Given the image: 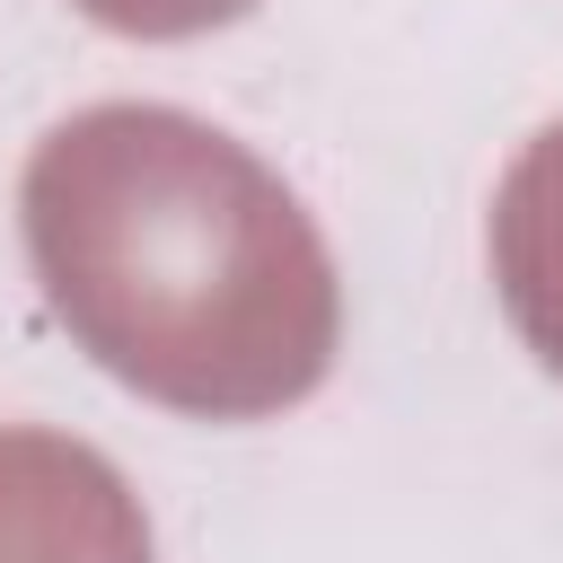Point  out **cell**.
I'll use <instances>...</instances> for the list:
<instances>
[{"label":"cell","mask_w":563,"mask_h":563,"mask_svg":"<svg viewBox=\"0 0 563 563\" xmlns=\"http://www.w3.org/2000/svg\"><path fill=\"white\" fill-rule=\"evenodd\" d=\"M18 229L70 343L150 405L264 422L334 369L343 290L317 220L202 114L88 106L53 123Z\"/></svg>","instance_id":"obj_1"},{"label":"cell","mask_w":563,"mask_h":563,"mask_svg":"<svg viewBox=\"0 0 563 563\" xmlns=\"http://www.w3.org/2000/svg\"><path fill=\"white\" fill-rule=\"evenodd\" d=\"M79 18L114 26V35H141V44H176V35H211L229 18H246L255 0H70Z\"/></svg>","instance_id":"obj_4"},{"label":"cell","mask_w":563,"mask_h":563,"mask_svg":"<svg viewBox=\"0 0 563 563\" xmlns=\"http://www.w3.org/2000/svg\"><path fill=\"white\" fill-rule=\"evenodd\" d=\"M0 563H150L123 475L62 431H0Z\"/></svg>","instance_id":"obj_2"},{"label":"cell","mask_w":563,"mask_h":563,"mask_svg":"<svg viewBox=\"0 0 563 563\" xmlns=\"http://www.w3.org/2000/svg\"><path fill=\"white\" fill-rule=\"evenodd\" d=\"M493 290L537 369L563 378V123H545L493 194Z\"/></svg>","instance_id":"obj_3"}]
</instances>
